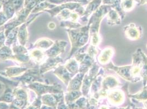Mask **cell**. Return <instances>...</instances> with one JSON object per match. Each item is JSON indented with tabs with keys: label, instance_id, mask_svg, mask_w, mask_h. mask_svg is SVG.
I'll return each instance as SVG.
<instances>
[{
	"label": "cell",
	"instance_id": "cell-1",
	"mask_svg": "<svg viewBox=\"0 0 147 109\" xmlns=\"http://www.w3.org/2000/svg\"><path fill=\"white\" fill-rule=\"evenodd\" d=\"M105 13V12H104L103 9L98 11L96 14L92 17L89 22L90 24V36L91 38V45L95 47L98 46L100 41L99 33L100 23Z\"/></svg>",
	"mask_w": 147,
	"mask_h": 109
},
{
	"label": "cell",
	"instance_id": "cell-2",
	"mask_svg": "<svg viewBox=\"0 0 147 109\" xmlns=\"http://www.w3.org/2000/svg\"><path fill=\"white\" fill-rule=\"evenodd\" d=\"M100 68V67H99L98 64L94 62L92 67L90 69L88 74L85 78L82 85V93L83 96L85 97L88 96V94L91 88L92 83L97 77L98 75L102 73H99L101 69Z\"/></svg>",
	"mask_w": 147,
	"mask_h": 109
},
{
	"label": "cell",
	"instance_id": "cell-3",
	"mask_svg": "<svg viewBox=\"0 0 147 109\" xmlns=\"http://www.w3.org/2000/svg\"><path fill=\"white\" fill-rule=\"evenodd\" d=\"M119 85V82L118 80L114 76H107L106 77L103 78L101 82V88L98 93L99 100L100 98H106L108 92Z\"/></svg>",
	"mask_w": 147,
	"mask_h": 109
},
{
	"label": "cell",
	"instance_id": "cell-4",
	"mask_svg": "<svg viewBox=\"0 0 147 109\" xmlns=\"http://www.w3.org/2000/svg\"><path fill=\"white\" fill-rule=\"evenodd\" d=\"M110 104L114 106L123 104L125 99V93L120 89H112L108 92L107 97Z\"/></svg>",
	"mask_w": 147,
	"mask_h": 109
},
{
	"label": "cell",
	"instance_id": "cell-5",
	"mask_svg": "<svg viewBox=\"0 0 147 109\" xmlns=\"http://www.w3.org/2000/svg\"><path fill=\"white\" fill-rule=\"evenodd\" d=\"M126 37L131 41H137L141 38L142 29L135 24H129L123 27Z\"/></svg>",
	"mask_w": 147,
	"mask_h": 109
},
{
	"label": "cell",
	"instance_id": "cell-6",
	"mask_svg": "<svg viewBox=\"0 0 147 109\" xmlns=\"http://www.w3.org/2000/svg\"><path fill=\"white\" fill-rule=\"evenodd\" d=\"M114 54V49L108 47L103 50L98 56V61L100 64L106 65L109 64L110 59Z\"/></svg>",
	"mask_w": 147,
	"mask_h": 109
},
{
	"label": "cell",
	"instance_id": "cell-7",
	"mask_svg": "<svg viewBox=\"0 0 147 109\" xmlns=\"http://www.w3.org/2000/svg\"><path fill=\"white\" fill-rule=\"evenodd\" d=\"M88 102L87 97H81L74 103L67 105L68 109H86Z\"/></svg>",
	"mask_w": 147,
	"mask_h": 109
},
{
	"label": "cell",
	"instance_id": "cell-8",
	"mask_svg": "<svg viewBox=\"0 0 147 109\" xmlns=\"http://www.w3.org/2000/svg\"><path fill=\"white\" fill-rule=\"evenodd\" d=\"M61 99L62 98L60 97H55L52 95H46L42 97V100L44 104L51 107H55Z\"/></svg>",
	"mask_w": 147,
	"mask_h": 109
},
{
	"label": "cell",
	"instance_id": "cell-9",
	"mask_svg": "<svg viewBox=\"0 0 147 109\" xmlns=\"http://www.w3.org/2000/svg\"><path fill=\"white\" fill-rule=\"evenodd\" d=\"M82 93L80 91H72L67 94L65 96V102L67 105L75 102L80 97H82Z\"/></svg>",
	"mask_w": 147,
	"mask_h": 109
},
{
	"label": "cell",
	"instance_id": "cell-10",
	"mask_svg": "<svg viewBox=\"0 0 147 109\" xmlns=\"http://www.w3.org/2000/svg\"><path fill=\"white\" fill-rule=\"evenodd\" d=\"M121 20L119 18L118 14L115 11H111L109 13L108 17V24L110 26H114L117 25H120Z\"/></svg>",
	"mask_w": 147,
	"mask_h": 109
},
{
	"label": "cell",
	"instance_id": "cell-11",
	"mask_svg": "<svg viewBox=\"0 0 147 109\" xmlns=\"http://www.w3.org/2000/svg\"><path fill=\"white\" fill-rule=\"evenodd\" d=\"M129 97L138 102H143L147 100V90L145 87H144L142 91L135 94H129Z\"/></svg>",
	"mask_w": 147,
	"mask_h": 109
},
{
	"label": "cell",
	"instance_id": "cell-12",
	"mask_svg": "<svg viewBox=\"0 0 147 109\" xmlns=\"http://www.w3.org/2000/svg\"><path fill=\"white\" fill-rule=\"evenodd\" d=\"M57 109H68V106L64 103L63 98H62L59 102Z\"/></svg>",
	"mask_w": 147,
	"mask_h": 109
},
{
	"label": "cell",
	"instance_id": "cell-13",
	"mask_svg": "<svg viewBox=\"0 0 147 109\" xmlns=\"http://www.w3.org/2000/svg\"><path fill=\"white\" fill-rule=\"evenodd\" d=\"M9 107L5 103H0V109H8Z\"/></svg>",
	"mask_w": 147,
	"mask_h": 109
},
{
	"label": "cell",
	"instance_id": "cell-14",
	"mask_svg": "<svg viewBox=\"0 0 147 109\" xmlns=\"http://www.w3.org/2000/svg\"><path fill=\"white\" fill-rule=\"evenodd\" d=\"M40 109H55L53 108V107H51V106H49L47 105H43L41 107Z\"/></svg>",
	"mask_w": 147,
	"mask_h": 109
},
{
	"label": "cell",
	"instance_id": "cell-15",
	"mask_svg": "<svg viewBox=\"0 0 147 109\" xmlns=\"http://www.w3.org/2000/svg\"><path fill=\"white\" fill-rule=\"evenodd\" d=\"M86 109H96V106H93L92 105H90L89 103L88 104V105L87 106V108Z\"/></svg>",
	"mask_w": 147,
	"mask_h": 109
},
{
	"label": "cell",
	"instance_id": "cell-16",
	"mask_svg": "<svg viewBox=\"0 0 147 109\" xmlns=\"http://www.w3.org/2000/svg\"><path fill=\"white\" fill-rule=\"evenodd\" d=\"M110 108H109L107 105H102L99 109H110Z\"/></svg>",
	"mask_w": 147,
	"mask_h": 109
},
{
	"label": "cell",
	"instance_id": "cell-17",
	"mask_svg": "<svg viewBox=\"0 0 147 109\" xmlns=\"http://www.w3.org/2000/svg\"><path fill=\"white\" fill-rule=\"evenodd\" d=\"M9 109H20V108H19L18 107H17V106H14V105H11L10 106V107L9 108Z\"/></svg>",
	"mask_w": 147,
	"mask_h": 109
},
{
	"label": "cell",
	"instance_id": "cell-18",
	"mask_svg": "<svg viewBox=\"0 0 147 109\" xmlns=\"http://www.w3.org/2000/svg\"><path fill=\"white\" fill-rule=\"evenodd\" d=\"M142 103L143 104V105H144L145 109H147V100L144 101V102H143Z\"/></svg>",
	"mask_w": 147,
	"mask_h": 109
},
{
	"label": "cell",
	"instance_id": "cell-19",
	"mask_svg": "<svg viewBox=\"0 0 147 109\" xmlns=\"http://www.w3.org/2000/svg\"><path fill=\"white\" fill-rule=\"evenodd\" d=\"M110 109H125V108H110Z\"/></svg>",
	"mask_w": 147,
	"mask_h": 109
},
{
	"label": "cell",
	"instance_id": "cell-20",
	"mask_svg": "<svg viewBox=\"0 0 147 109\" xmlns=\"http://www.w3.org/2000/svg\"><path fill=\"white\" fill-rule=\"evenodd\" d=\"M132 109H144V108H137V107H136L135 108V106H134V109L133 108H132Z\"/></svg>",
	"mask_w": 147,
	"mask_h": 109
},
{
	"label": "cell",
	"instance_id": "cell-21",
	"mask_svg": "<svg viewBox=\"0 0 147 109\" xmlns=\"http://www.w3.org/2000/svg\"><path fill=\"white\" fill-rule=\"evenodd\" d=\"M125 109H132L131 108V106L130 105H129L128 106H127L126 108H125Z\"/></svg>",
	"mask_w": 147,
	"mask_h": 109
},
{
	"label": "cell",
	"instance_id": "cell-22",
	"mask_svg": "<svg viewBox=\"0 0 147 109\" xmlns=\"http://www.w3.org/2000/svg\"><path fill=\"white\" fill-rule=\"evenodd\" d=\"M31 0H26V3H28V2L29 1H30Z\"/></svg>",
	"mask_w": 147,
	"mask_h": 109
}]
</instances>
